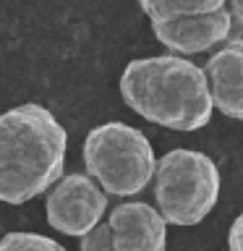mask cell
Here are the masks:
<instances>
[{
  "mask_svg": "<svg viewBox=\"0 0 243 251\" xmlns=\"http://www.w3.org/2000/svg\"><path fill=\"white\" fill-rule=\"evenodd\" d=\"M68 133L47 107L24 102L0 113V204H26L63 178Z\"/></svg>",
  "mask_w": 243,
  "mask_h": 251,
  "instance_id": "cell-1",
  "label": "cell"
},
{
  "mask_svg": "<svg viewBox=\"0 0 243 251\" xmlns=\"http://www.w3.org/2000/svg\"><path fill=\"white\" fill-rule=\"evenodd\" d=\"M121 97L144 121L170 131H199L212 121L204 68L180 55L136 58L121 74Z\"/></svg>",
  "mask_w": 243,
  "mask_h": 251,
  "instance_id": "cell-2",
  "label": "cell"
},
{
  "mask_svg": "<svg viewBox=\"0 0 243 251\" xmlns=\"http://www.w3.org/2000/svg\"><path fill=\"white\" fill-rule=\"evenodd\" d=\"M84 173L107 196H136L152 183L157 157L144 133L123 121H107L84 139Z\"/></svg>",
  "mask_w": 243,
  "mask_h": 251,
  "instance_id": "cell-3",
  "label": "cell"
},
{
  "mask_svg": "<svg viewBox=\"0 0 243 251\" xmlns=\"http://www.w3.org/2000/svg\"><path fill=\"white\" fill-rule=\"evenodd\" d=\"M219 188V168L204 152L178 147L157 160L152 191L157 212L168 225H199L215 209Z\"/></svg>",
  "mask_w": 243,
  "mask_h": 251,
  "instance_id": "cell-4",
  "label": "cell"
},
{
  "mask_svg": "<svg viewBox=\"0 0 243 251\" xmlns=\"http://www.w3.org/2000/svg\"><path fill=\"white\" fill-rule=\"evenodd\" d=\"M107 194L86 173H66L45 196V217L52 230L84 238L107 220Z\"/></svg>",
  "mask_w": 243,
  "mask_h": 251,
  "instance_id": "cell-5",
  "label": "cell"
},
{
  "mask_svg": "<svg viewBox=\"0 0 243 251\" xmlns=\"http://www.w3.org/2000/svg\"><path fill=\"white\" fill-rule=\"evenodd\" d=\"M152 34L170 55L188 58V55L207 52L219 42L225 45L227 39L235 37V31L230 11L219 8V11L204 16H180V19L170 21H152Z\"/></svg>",
  "mask_w": 243,
  "mask_h": 251,
  "instance_id": "cell-6",
  "label": "cell"
},
{
  "mask_svg": "<svg viewBox=\"0 0 243 251\" xmlns=\"http://www.w3.org/2000/svg\"><path fill=\"white\" fill-rule=\"evenodd\" d=\"M113 251H168V223L146 201H123L107 212Z\"/></svg>",
  "mask_w": 243,
  "mask_h": 251,
  "instance_id": "cell-7",
  "label": "cell"
},
{
  "mask_svg": "<svg viewBox=\"0 0 243 251\" xmlns=\"http://www.w3.org/2000/svg\"><path fill=\"white\" fill-rule=\"evenodd\" d=\"M204 76L215 110L225 118L243 121V37H233L209 55Z\"/></svg>",
  "mask_w": 243,
  "mask_h": 251,
  "instance_id": "cell-8",
  "label": "cell"
},
{
  "mask_svg": "<svg viewBox=\"0 0 243 251\" xmlns=\"http://www.w3.org/2000/svg\"><path fill=\"white\" fill-rule=\"evenodd\" d=\"M227 0H139V8L149 21H170L180 16H204L225 8Z\"/></svg>",
  "mask_w": 243,
  "mask_h": 251,
  "instance_id": "cell-9",
  "label": "cell"
},
{
  "mask_svg": "<svg viewBox=\"0 0 243 251\" xmlns=\"http://www.w3.org/2000/svg\"><path fill=\"white\" fill-rule=\"evenodd\" d=\"M0 251H68L50 235L29 233V230H11L0 238Z\"/></svg>",
  "mask_w": 243,
  "mask_h": 251,
  "instance_id": "cell-10",
  "label": "cell"
},
{
  "mask_svg": "<svg viewBox=\"0 0 243 251\" xmlns=\"http://www.w3.org/2000/svg\"><path fill=\"white\" fill-rule=\"evenodd\" d=\"M81 241V251H113V235H110V225L107 220L99 223L94 230H89Z\"/></svg>",
  "mask_w": 243,
  "mask_h": 251,
  "instance_id": "cell-11",
  "label": "cell"
},
{
  "mask_svg": "<svg viewBox=\"0 0 243 251\" xmlns=\"http://www.w3.org/2000/svg\"><path fill=\"white\" fill-rule=\"evenodd\" d=\"M227 251H243V209L227 230Z\"/></svg>",
  "mask_w": 243,
  "mask_h": 251,
  "instance_id": "cell-12",
  "label": "cell"
},
{
  "mask_svg": "<svg viewBox=\"0 0 243 251\" xmlns=\"http://www.w3.org/2000/svg\"><path fill=\"white\" fill-rule=\"evenodd\" d=\"M225 8L230 11V19H233V31L235 37L243 34V0H227Z\"/></svg>",
  "mask_w": 243,
  "mask_h": 251,
  "instance_id": "cell-13",
  "label": "cell"
}]
</instances>
